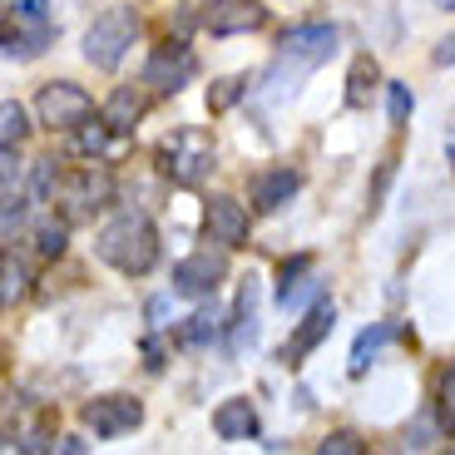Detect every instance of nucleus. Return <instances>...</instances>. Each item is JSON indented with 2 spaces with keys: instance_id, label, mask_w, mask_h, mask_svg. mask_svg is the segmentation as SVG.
<instances>
[{
  "instance_id": "f257e3e1",
  "label": "nucleus",
  "mask_w": 455,
  "mask_h": 455,
  "mask_svg": "<svg viewBox=\"0 0 455 455\" xmlns=\"http://www.w3.org/2000/svg\"><path fill=\"white\" fill-rule=\"evenodd\" d=\"M94 252H100L109 267H119L124 277H144L148 267L159 262V228L148 223L144 213H119L100 228Z\"/></svg>"
},
{
  "instance_id": "f03ea898",
  "label": "nucleus",
  "mask_w": 455,
  "mask_h": 455,
  "mask_svg": "<svg viewBox=\"0 0 455 455\" xmlns=\"http://www.w3.org/2000/svg\"><path fill=\"white\" fill-rule=\"evenodd\" d=\"M134 35H139L134 5H114V11L94 15V25L84 30V60L94 69H119V60L134 45Z\"/></svg>"
},
{
  "instance_id": "7ed1b4c3",
  "label": "nucleus",
  "mask_w": 455,
  "mask_h": 455,
  "mask_svg": "<svg viewBox=\"0 0 455 455\" xmlns=\"http://www.w3.org/2000/svg\"><path fill=\"white\" fill-rule=\"evenodd\" d=\"M159 164L173 183L194 188V183H204V173L213 169V139H208L204 129H179V134H169L159 144Z\"/></svg>"
},
{
  "instance_id": "20e7f679",
  "label": "nucleus",
  "mask_w": 455,
  "mask_h": 455,
  "mask_svg": "<svg viewBox=\"0 0 455 455\" xmlns=\"http://www.w3.org/2000/svg\"><path fill=\"white\" fill-rule=\"evenodd\" d=\"M35 114H40V124H45V129H80L84 119H94V100L80 90V84L55 80V84L40 90Z\"/></svg>"
},
{
  "instance_id": "39448f33",
  "label": "nucleus",
  "mask_w": 455,
  "mask_h": 455,
  "mask_svg": "<svg viewBox=\"0 0 455 455\" xmlns=\"http://www.w3.org/2000/svg\"><path fill=\"white\" fill-rule=\"evenodd\" d=\"M194 75H198V55L183 45V40L159 45L154 55H148V65H144V84H154L159 94H179Z\"/></svg>"
},
{
  "instance_id": "423d86ee",
  "label": "nucleus",
  "mask_w": 455,
  "mask_h": 455,
  "mask_svg": "<svg viewBox=\"0 0 455 455\" xmlns=\"http://www.w3.org/2000/svg\"><path fill=\"white\" fill-rule=\"evenodd\" d=\"M223 277H228V252L204 248V252H194V258H183L179 267H173V292L179 297H213Z\"/></svg>"
},
{
  "instance_id": "0eeeda50",
  "label": "nucleus",
  "mask_w": 455,
  "mask_h": 455,
  "mask_svg": "<svg viewBox=\"0 0 455 455\" xmlns=\"http://www.w3.org/2000/svg\"><path fill=\"white\" fill-rule=\"evenodd\" d=\"M139 421H144V406H139L134 396H94L90 406H84V426H90L100 441H114V435L134 431Z\"/></svg>"
},
{
  "instance_id": "6e6552de",
  "label": "nucleus",
  "mask_w": 455,
  "mask_h": 455,
  "mask_svg": "<svg viewBox=\"0 0 455 455\" xmlns=\"http://www.w3.org/2000/svg\"><path fill=\"white\" fill-rule=\"evenodd\" d=\"M267 20L262 0H208L204 11V30L208 35H248Z\"/></svg>"
},
{
  "instance_id": "1a4fd4ad",
  "label": "nucleus",
  "mask_w": 455,
  "mask_h": 455,
  "mask_svg": "<svg viewBox=\"0 0 455 455\" xmlns=\"http://www.w3.org/2000/svg\"><path fill=\"white\" fill-rule=\"evenodd\" d=\"M331 322H337V307H331V302H317V307H312L307 317L297 322L292 341L283 347V362H287V366H302V362H307V356L322 347V337L331 331Z\"/></svg>"
},
{
  "instance_id": "9d476101",
  "label": "nucleus",
  "mask_w": 455,
  "mask_h": 455,
  "mask_svg": "<svg viewBox=\"0 0 455 455\" xmlns=\"http://www.w3.org/2000/svg\"><path fill=\"white\" fill-rule=\"evenodd\" d=\"M204 223H208V238L223 243V248H243V238H248V208H243L238 198H228V194L208 198Z\"/></svg>"
},
{
  "instance_id": "9b49d317",
  "label": "nucleus",
  "mask_w": 455,
  "mask_h": 455,
  "mask_svg": "<svg viewBox=\"0 0 455 455\" xmlns=\"http://www.w3.org/2000/svg\"><path fill=\"white\" fill-rule=\"evenodd\" d=\"M337 50V30L331 25H297L283 40V60H297V69H312Z\"/></svg>"
},
{
  "instance_id": "f8f14e48",
  "label": "nucleus",
  "mask_w": 455,
  "mask_h": 455,
  "mask_svg": "<svg viewBox=\"0 0 455 455\" xmlns=\"http://www.w3.org/2000/svg\"><path fill=\"white\" fill-rule=\"evenodd\" d=\"M109 194H114L109 173H104V169H80L75 179H69V188H65L69 218H90L94 208H104V204H109Z\"/></svg>"
},
{
  "instance_id": "ddd939ff",
  "label": "nucleus",
  "mask_w": 455,
  "mask_h": 455,
  "mask_svg": "<svg viewBox=\"0 0 455 455\" xmlns=\"http://www.w3.org/2000/svg\"><path fill=\"white\" fill-rule=\"evenodd\" d=\"M297 188H302V179L292 169H262V173H252V208L258 213H277L283 204H292Z\"/></svg>"
},
{
  "instance_id": "4468645a",
  "label": "nucleus",
  "mask_w": 455,
  "mask_h": 455,
  "mask_svg": "<svg viewBox=\"0 0 455 455\" xmlns=\"http://www.w3.org/2000/svg\"><path fill=\"white\" fill-rule=\"evenodd\" d=\"M213 431L223 435V441H252V435H258V411H252V401L248 396L223 401V406L213 411Z\"/></svg>"
},
{
  "instance_id": "2eb2a0df",
  "label": "nucleus",
  "mask_w": 455,
  "mask_h": 455,
  "mask_svg": "<svg viewBox=\"0 0 455 455\" xmlns=\"http://www.w3.org/2000/svg\"><path fill=\"white\" fill-rule=\"evenodd\" d=\"M104 119H109L114 134H129V129L144 119V90H134V84H119V90L109 94V104H104Z\"/></svg>"
},
{
  "instance_id": "dca6fc26",
  "label": "nucleus",
  "mask_w": 455,
  "mask_h": 455,
  "mask_svg": "<svg viewBox=\"0 0 455 455\" xmlns=\"http://www.w3.org/2000/svg\"><path fill=\"white\" fill-rule=\"evenodd\" d=\"M381 80V69H376L371 55H356L352 60V75H347V104L352 109H366L371 104V84Z\"/></svg>"
},
{
  "instance_id": "f3484780",
  "label": "nucleus",
  "mask_w": 455,
  "mask_h": 455,
  "mask_svg": "<svg viewBox=\"0 0 455 455\" xmlns=\"http://www.w3.org/2000/svg\"><path fill=\"white\" fill-rule=\"evenodd\" d=\"M396 337V327H387V322H376V327H366L362 337H356V347H352V376H362L366 371V362H371L387 341Z\"/></svg>"
},
{
  "instance_id": "a211bd4d",
  "label": "nucleus",
  "mask_w": 455,
  "mask_h": 455,
  "mask_svg": "<svg viewBox=\"0 0 455 455\" xmlns=\"http://www.w3.org/2000/svg\"><path fill=\"white\" fill-rule=\"evenodd\" d=\"M223 327H228V322L218 317V307H204V312H194V317H188V327H183V341H188V347H204V341H213Z\"/></svg>"
},
{
  "instance_id": "6ab92c4d",
  "label": "nucleus",
  "mask_w": 455,
  "mask_h": 455,
  "mask_svg": "<svg viewBox=\"0 0 455 455\" xmlns=\"http://www.w3.org/2000/svg\"><path fill=\"white\" fill-rule=\"evenodd\" d=\"M25 129H30V124H25V109H20L15 100H5V104H0V139L15 148V144L25 139Z\"/></svg>"
},
{
  "instance_id": "aec40b11",
  "label": "nucleus",
  "mask_w": 455,
  "mask_h": 455,
  "mask_svg": "<svg viewBox=\"0 0 455 455\" xmlns=\"http://www.w3.org/2000/svg\"><path fill=\"white\" fill-rule=\"evenodd\" d=\"M109 119H100V124H90V119H84L80 124V134H75V148H80V154H104V144H109Z\"/></svg>"
},
{
  "instance_id": "412c9836",
  "label": "nucleus",
  "mask_w": 455,
  "mask_h": 455,
  "mask_svg": "<svg viewBox=\"0 0 455 455\" xmlns=\"http://www.w3.org/2000/svg\"><path fill=\"white\" fill-rule=\"evenodd\" d=\"M65 238H69V223H40L35 228V248L45 252V258H60V252H65Z\"/></svg>"
},
{
  "instance_id": "4be33fe9",
  "label": "nucleus",
  "mask_w": 455,
  "mask_h": 455,
  "mask_svg": "<svg viewBox=\"0 0 455 455\" xmlns=\"http://www.w3.org/2000/svg\"><path fill=\"white\" fill-rule=\"evenodd\" d=\"M243 100V80L238 75H228V80H213V90H208V109H228V104H238Z\"/></svg>"
},
{
  "instance_id": "5701e85b",
  "label": "nucleus",
  "mask_w": 455,
  "mask_h": 455,
  "mask_svg": "<svg viewBox=\"0 0 455 455\" xmlns=\"http://www.w3.org/2000/svg\"><path fill=\"white\" fill-rule=\"evenodd\" d=\"M0 273H5V292H0V297H5V307H15V302L25 297V267L15 258H5V267H0Z\"/></svg>"
},
{
  "instance_id": "b1692460",
  "label": "nucleus",
  "mask_w": 455,
  "mask_h": 455,
  "mask_svg": "<svg viewBox=\"0 0 455 455\" xmlns=\"http://www.w3.org/2000/svg\"><path fill=\"white\" fill-rule=\"evenodd\" d=\"M441 431L455 435V371L441 376Z\"/></svg>"
},
{
  "instance_id": "393cba45",
  "label": "nucleus",
  "mask_w": 455,
  "mask_h": 455,
  "mask_svg": "<svg viewBox=\"0 0 455 455\" xmlns=\"http://www.w3.org/2000/svg\"><path fill=\"white\" fill-rule=\"evenodd\" d=\"M317 451H322V455H362V451H366V445H362V441H356V435H352V431H337V435H327V441H322V445H317Z\"/></svg>"
},
{
  "instance_id": "a878e982",
  "label": "nucleus",
  "mask_w": 455,
  "mask_h": 455,
  "mask_svg": "<svg viewBox=\"0 0 455 455\" xmlns=\"http://www.w3.org/2000/svg\"><path fill=\"white\" fill-rule=\"evenodd\" d=\"M55 183H60L55 159H40V164H35V198H50V194H55Z\"/></svg>"
},
{
  "instance_id": "bb28decb",
  "label": "nucleus",
  "mask_w": 455,
  "mask_h": 455,
  "mask_svg": "<svg viewBox=\"0 0 455 455\" xmlns=\"http://www.w3.org/2000/svg\"><path fill=\"white\" fill-rule=\"evenodd\" d=\"M406 119H411V90L391 84V124H406Z\"/></svg>"
},
{
  "instance_id": "cd10ccee",
  "label": "nucleus",
  "mask_w": 455,
  "mask_h": 455,
  "mask_svg": "<svg viewBox=\"0 0 455 455\" xmlns=\"http://www.w3.org/2000/svg\"><path fill=\"white\" fill-rule=\"evenodd\" d=\"M307 267H312V258H292V262H283V292H277V302H283V297L292 292V287H297V277L307 273Z\"/></svg>"
},
{
  "instance_id": "c85d7f7f",
  "label": "nucleus",
  "mask_w": 455,
  "mask_h": 455,
  "mask_svg": "<svg viewBox=\"0 0 455 455\" xmlns=\"http://www.w3.org/2000/svg\"><path fill=\"white\" fill-rule=\"evenodd\" d=\"M435 65H455V35H445L441 45H435Z\"/></svg>"
},
{
  "instance_id": "c756f323",
  "label": "nucleus",
  "mask_w": 455,
  "mask_h": 455,
  "mask_svg": "<svg viewBox=\"0 0 455 455\" xmlns=\"http://www.w3.org/2000/svg\"><path fill=\"white\" fill-rule=\"evenodd\" d=\"M431 5H441V11H455V0H431Z\"/></svg>"
}]
</instances>
